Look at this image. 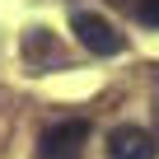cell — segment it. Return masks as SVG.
I'll list each match as a JSON object with an SVG mask.
<instances>
[{
  "label": "cell",
  "mask_w": 159,
  "mask_h": 159,
  "mask_svg": "<svg viewBox=\"0 0 159 159\" xmlns=\"http://www.w3.org/2000/svg\"><path fill=\"white\" fill-rule=\"evenodd\" d=\"M70 28H75V38L84 42L94 56H117V52H126V38L103 19V14H94V10H80V14H70Z\"/></svg>",
  "instance_id": "cell-1"
},
{
  "label": "cell",
  "mask_w": 159,
  "mask_h": 159,
  "mask_svg": "<svg viewBox=\"0 0 159 159\" xmlns=\"http://www.w3.org/2000/svg\"><path fill=\"white\" fill-rule=\"evenodd\" d=\"M89 136V122L84 117H66V122H52L38 140V159H75L80 145Z\"/></svg>",
  "instance_id": "cell-2"
},
{
  "label": "cell",
  "mask_w": 159,
  "mask_h": 159,
  "mask_svg": "<svg viewBox=\"0 0 159 159\" xmlns=\"http://www.w3.org/2000/svg\"><path fill=\"white\" fill-rule=\"evenodd\" d=\"M108 159H159V140L140 126H117L108 136Z\"/></svg>",
  "instance_id": "cell-3"
},
{
  "label": "cell",
  "mask_w": 159,
  "mask_h": 159,
  "mask_svg": "<svg viewBox=\"0 0 159 159\" xmlns=\"http://www.w3.org/2000/svg\"><path fill=\"white\" fill-rule=\"evenodd\" d=\"M140 24H150V28H159V0H140Z\"/></svg>",
  "instance_id": "cell-4"
}]
</instances>
